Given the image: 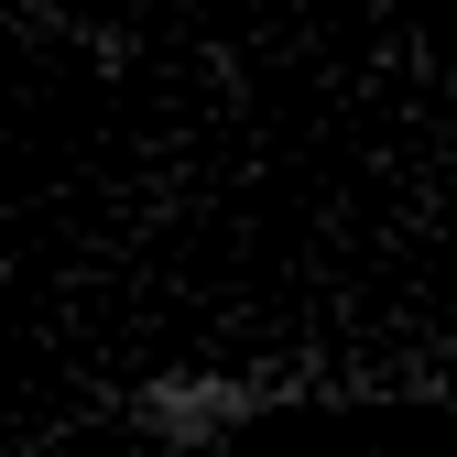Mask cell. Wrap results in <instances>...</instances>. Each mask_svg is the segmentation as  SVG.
Instances as JSON below:
<instances>
[{
	"label": "cell",
	"mask_w": 457,
	"mask_h": 457,
	"mask_svg": "<svg viewBox=\"0 0 457 457\" xmlns=\"http://www.w3.org/2000/svg\"><path fill=\"white\" fill-rule=\"evenodd\" d=\"M305 403H370V370H316V360H163L120 381V414L153 457H228L251 425L305 414Z\"/></svg>",
	"instance_id": "6da1fadb"
}]
</instances>
